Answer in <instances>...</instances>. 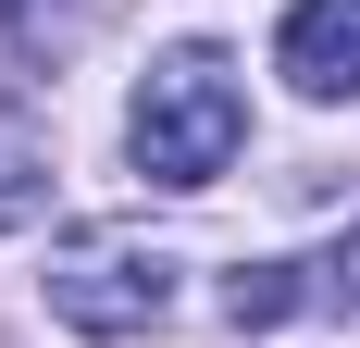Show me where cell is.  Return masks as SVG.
<instances>
[{"label": "cell", "instance_id": "obj_1", "mask_svg": "<svg viewBox=\"0 0 360 348\" xmlns=\"http://www.w3.org/2000/svg\"><path fill=\"white\" fill-rule=\"evenodd\" d=\"M236 137H249V87H236V63H224L212 37H186V50H162V63L137 75L124 149H137L149 187H212V174L236 162Z\"/></svg>", "mask_w": 360, "mask_h": 348}, {"label": "cell", "instance_id": "obj_2", "mask_svg": "<svg viewBox=\"0 0 360 348\" xmlns=\"http://www.w3.org/2000/svg\"><path fill=\"white\" fill-rule=\"evenodd\" d=\"M37 286H50V311L75 336H149V323L174 311V249H149L137 224H75Z\"/></svg>", "mask_w": 360, "mask_h": 348}, {"label": "cell", "instance_id": "obj_3", "mask_svg": "<svg viewBox=\"0 0 360 348\" xmlns=\"http://www.w3.org/2000/svg\"><path fill=\"white\" fill-rule=\"evenodd\" d=\"M274 63H286L298 100H360V0H298Z\"/></svg>", "mask_w": 360, "mask_h": 348}, {"label": "cell", "instance_id": "obj_4", "mask_svg": "<svg viewBox=\"0 0 360 348\" xmlns=\"http://www.w3.org/2000/svg\"><path fill=\"white\" fill-rule=\"evenodd\" d=\"M75 37H87V13H63V0H0V87L63 75V63H75Z\"/></svg>", "mask_w": 360, "mask_h": 348}, {"label": "cell", "instance_id": "obj_5", "mask_svg": "<svg viewBox=\"0 0 360 348\" xmlns=\"http://www.w3.org/2000/svg\"><path fill=\"white\" fill-rule=\"evenodd\" d=\"M286 311H298V274H286V261H261V274L224 286V323H236V336H249V323H286Z\"/></svg>", "mask_w": 360, "mask_h": 348}, {"label": "cell", "instance_id": "obj_6", "mask_svg": "<svg viewBox=\"0 0 360 348\" xmlns=\"http://www.w3.org/2000/svg\"><path fill=\"white\" fill-rule=\"evenodd\" d=\"M323 274H335V286H348V299H360V224H348V249H335Z\"/></svg>", "mask_w": 360, "mask_h": 348}]
</instances>
